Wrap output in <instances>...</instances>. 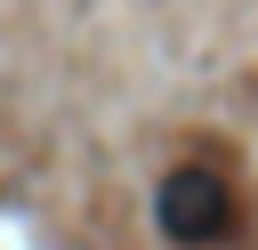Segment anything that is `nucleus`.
Instances as JSON below:
<instances>
[{
    "instance_id": "1",
    "label": "nucleus",
    "mask_w": 258,
    "mask_h": 250,
    "mask_svg": "<svg viewBox=\"0 0 258 250\" xmlns=\"http://www.w3.org/2000/svg\"><path fill=\"white\" fill-rule=\"evenodd\" d=\"M161 226H169L177 242H218V234H226V185H218L210 169H177V177L161 185Z\"/></svg>"
}]
</instances>
